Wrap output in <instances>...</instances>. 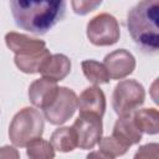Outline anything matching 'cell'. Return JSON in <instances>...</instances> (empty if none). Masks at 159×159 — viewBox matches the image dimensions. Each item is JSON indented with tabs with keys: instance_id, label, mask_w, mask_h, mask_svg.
<instances>
[{
	"instance_id": "obj_23",
	"label": "cell",
	"mask_w": 159,
	"mask_h": 159,
	"mask_svg": "<svg viewBox=\"0 0 159 159\" xmlns=\"http://www.w3.org/2000/svg\"><path fill=\"white\" fill-rule=\"evenodd\" d=\"M86 159H114V158L102 150H93L87 154Z\"/></svg>"
},
{
	"instance_id": "obj_4",
	"label": "cell",
	"mask_w": 159,
	"mask_h": 159,
	"mask_svg": "<svg viewBox=\"0 0 159 159\" xmlns=\"http://www.w3.org/2000/svg\"><path fill=\"white\" fill-rule=\"evenodd\" d=\"M145 99L144 87L135 80L119 81L112 94V107L118 116L132 114Z\"/></svg>"
},
{
	"instance_id": "obj_7",
	"label": "cell",
	"mask_w": 159,
	"mask_h": 159,
	"mask_svg": "<svg viewBox=\"0 0 159 159\" xmlns=\"http://www.w3.org/2000/svg\"><path fill=\"white\" fill-rule=\"evenodd\" d=\"M102 128L103 125L101 117L89 113H80L72 125L77 140V147L84 150L92 149L102 138Z\"/></svg>"
},
{
	"instance_id": "obj_5",
	"label": "cell",
	"mask_w": 159,
	"mask_h": 159,
	"mask_svg": "<svg viewBox=\"0 0 159 159\" xmlns=\"http://www.w3.org/2000/svg\"><path fill=\"white\" fill-rule=\"evenodd\" d=\"M87 37L94 46H111L118 42L120 36L117 19L107 12L92 17L87 24Z\"/></svg>"
},
{
	"instance_id": "obj_10",
	"label": "cell",
	"mask_w": 159,
	"mask_h": 159,
	"mask_svg": "<svg viewBox=\"0 0 159 159\" xmlns=\"http://www.w3.org/2000/svg\"><path fill=\"white\" fill-rule=\"evenodd\" d=\"M77 108L80 113H89L103 117L106 112V96L98 86L86 88L78 97Z\"/></svg>"
},
{
	"instance_id": "obj_17",
	"label": "cell",
	"mask_w": 159,
	"mask_h": 159,
	"mask_svg": "<svg viewBox=\"0 0 159 159\" xmlns=\"http://www.w3.org/2000/svg\"><path fill=\"white\" fill-rule=\"evenodd\" d=\"M81 67H82L84 77L94 86L108 83L111 81L104 65L96 60H84L82 61Z\"/></svg>"
},
{
	"instance_id": "obj_21",
	"label": "cell",
	"mask_w": 159,
	"mask_h": 159,
	"mask_svg": "<svg viewBox=\"0 0 159 159\" xmlns=\"http://www.w3.org/2000/svg\"><path fill=\"white\" fill-rule=\"evenodd\" d=\"M102 4V1H72L71 5L73 7V11L78 15H86L91 11H93L97 6H99Z\"/></svg>"
},
{
	"instance_id": "obj_6",
	"label": "cell",
	"mask_w": 159,
	"mask_h": 159,
	"mask_svg": "<svg viewBox=\"0 0 159 159\" xmlns=\"http://www.w3.org/2000/svg\"><path fill=\"white\" fill-rule=\"evenodd\" d=\"M78 97L68 87H58L57 94L51 104L43 109V118L51 124L61 125L73 117L77 109Z\"/></svg>"
},
{
	"instance_id": "obj_16",
	"label": "cell",
	"mask_w": 159,
	"mask_h": 159,
	"mask_svg": "<svg viewBox=\"0 0 159 159\" xmlns=\"http://www.w3.org/2000/svg\"><path fill=\"white\" fill-rule=\"evenodd\" d=\"M50 143L55 150L61 153L72 152L77 147V140L72 127H61L56 129L50 138Z\"/></svg>"
},
{
	"instance_id": "obj_13",
	"label": "cell",
	"mask_w": 159,
	"mask_h": 159,
	"mask_svg": "<svg viewBox=\"0 0 159 159\" xmlns=\"http://www.w3.org/2000/svg\"><path fill=\"white\" fill-rule=\"evenodd\" d=\"M71 72V60L63 53L51 55L41 66L40 73L42 78L50 80L52 82H58L65 80Z\"/></svg>"
},
{
	"instance_id": "obj_20",
	"label": "cell",
	"mask_w": 159,
	"mask_h": 159,
	"mask_svg": "<svg viewBox=\"0 0 159 159\" xmlns=\"http://www.w3.org/2000/svg\"><path fill=\"white\" fill-rule=\"evenodd\" d=\"M158 149L159 145L157 143H148L142 147L135 152L133 159H159L158 155Z\"/></svg>"
},
{
	"instance_id": "obj_12",
	"label": "cell",
	"mask_w": 159,
	"mask_h": 159,
	"mask_svg": "<svg viewBox=\"0 0 159 159\" xmlns=\"http://www.w3.org/2000/svg\"><path fill=\"white\" fill-rule=\"evenodd\" d=\"M5 43L15 55H32L46 48L43 40L32 39L15 31H10L5 35Z\"/></svg>"
},
{
	"instance_id": "obj_8",
	"label": "cell",
	"mask_w": 159,
	"mask_h": 159,
	"mask_svg": "<svg viewBox=\"0 0 159 159\" xmlns=\"http://www.w3.org/2000/svg\"><path fill=\"white\" fill-rule=\"evenodd\" d=\"M103 65L111 80H122L134 71L135 58L129 51L118 48L106 55Z\"/></svg>"
},
{
	"instance_id": "obj_3",
	"label": "cell",
	"mask_w": 159,
	"mask_h": 159,
	"mask_svg": "<svg viewBox=\"0 0 159 159\" xmlns=\"http://www.w3.org/2000/svg\"><path fill=\"white\" fill-rule=\"evenodd\" d=\"M43 116L34 107L20 109L9 125V138L15 147H26L30 142L41 138L43 133Z\"/></svg>"
},
{
	"instance_id": "obj_1",
	"label": "cell",
	"mask_w": 159,
	"mask_h": 159,
	"mask_svg": "<svg viewBox=\"0 0 159 159\" xmlns=\"http://www.w3.org/2000/svg\"><path fill=\"white\" fill-rule=\"evenodd\" d=\"M10 7L15 24L19 27L36 35H42L65 16L66 2L62 0H14L10 2Z\"/></svg>"
},
{
	"instance_id": "obj_14",
	"label": "cell",
	"mask_w": 159,
	"mask_h": 159,
	"mask_svg": "<svg viewBox=\"0 0 159 159\" xmlns=\"http://www.w3.org/2000/svg\"><path fill=\"white\" fill-rule=\"evenodd\" d=\"M133 120L142 133L157 134L159 132V112L157 108H142L132 113Z\"/></svg>"
},
{
	"instance_id": "obj_9",
	"label": "cell",
	"mask_w": 159,
	"mask_h": 159,
	"mask_svg": "<svg viewBox=\"0 0 159 159\" xmlns=\"http://www.w3.org/2000/svg\"><path fill=\"white\" fill-rule=\"evenodd\" d=\"M57 91L58 86L56 82L46 78H39L35 80L29 87V99L35 107L43 111L55 99Z\"/></svg>"
},
{
	"instance_id": "obj_2",
	"label": "cell",
	"mask_w": 159,
	"mask_h": 159,
	"mask_svg": "<svg viewBox=\"0 0 159 159\" xmlns=\"http://www.w3.org/2000/svg\"><path fill=\"white\" fill-rule=\"evenodd\" d=\"M159 2L144 0L134 5L127 16V27L133 41L147 52L155 53L159 47Z\"/></svg>"
},
{
	"instance_id": "obj_11",
	"label": "cell",
	"mask_w": 159,
	"mask_h": 159,
	"mask_svg": "<svg viewBox=\"0 0 159 159\" xmlns=\"http://www.w3.org/2000/svg\"><path fill=\"white\" fill-rule=\"evenodd\" d=\"M112 137L129 149L130 145L137 144L142 140V132L135 125L132 114H124L119 116L116 120Z\"/></svg>"
},
{
	"instance_id": "obj_22",
	"label": "cell",
	"mask_w": 159,
	"mask_h": 159,
	"mask_svg": "<svg viewBox=\"0 0 159 159\" xmlns=\"http://www.w3.org/2000/svg\"><path fill=\"white\" fill-rule=\"evenodd\" d=\"M0 159H20V153L15 147H0Z\"/></svg>"
},
{
	"instance_id": "obj_19",
	"label": "cell",
	"mask_w": 159,
	"mask_h": 159,
	"mask_svg": "<svg viewBox=\"0 0 159 159\" xmlns=\"http://www.w3.org/2000/svg\"><path fill=\"white\" fill-rule=\"evenodd\" d=\"M99 145V150L112 155L113 158L116 157H120L124 155L128 152V148H125L124 145H122L117 139H114L112 135L111 137H104L101 138V140L98 142Z\"/></svg>"
},
{
	"instance_id": "obj_18",
	"label": "cell",
	"mask_w": 159,
	"mask_h": 159,
	"mask_svg": "<svg viewBox=\"0 0 159 159\" xmlns=\"http://www.w3.org/2000/svg\"><path fill=\"white\" fill-rule=\"evenodd\" d=\"M29 159H55V149L50 142L37 138L26 145Z\"/></svg>"
},
{
	"instance_id": "obj_15",
	"label": "cell",
	"mask_w": 159,
	"mask_h": 159,
	"mask_svg": "<svg viewBox=\"0 0 159 159\" xmlns=\"http://www.w3.org/2000/svg\"><path fill=\"white\" fill-rule=\"evenodd\" d=\"M50 56H51L50 51L47 48H43L42 51L37 53H32V55H15L14 62L21 72L34 75V73L40 72L42 63Z\"/></svg>"
}]
</instances>
